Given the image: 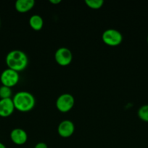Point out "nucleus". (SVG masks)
Returning <instances> with one entry per match:
<instances>
[{
    "label": "nucleus",
    "instance_id": "14",
    "mask_svg": "<svg viewBox=\"0 0 148 148\" xmlns=\"http://www.w3.org/2000/svg\"><path fill=\"white\" fill-rule=\"evenodd\" d=\"M12 90L9 87L1 85L0 87V99H7L11 98Z\"/></svg>",
    "mask_w": 148,
    "mask_h": 148
},
{
    "label": "nucleus",
    "instance_id": "13",
    "mask_svg": "<svg viewBox=\"0 0 148 148\" xmlns=\"http://www.w3.org/2000/svg\"><path fill=\"white\" fill-rule=\"evenodd\" d=\"M85 4L89 8L93 9V10H98L102 7L104 4V1L103 0H86Z\"/></svg>",
    "mask_w": 148,
    "mask_h": 148
},
{
    "label": "nucleus",
    "instance_id": "18",
    "mask_svg": "<svg viewBox=\"0 0 148 148\" xmlns=\"http://www.w3.org/2000/svg\"><path fill=\"white\" fill-rule=\"evenodd\" d=\"M147 43H148V35H147Z\"/></svg>",
    "mask_w": 148,
    "mask_h": 148
},
{
    "label": "nucleus",
    "instance_id": "7",
    "mask_svg": "<svg viewBox=\"0 0 148 148\" xmlns=\"http://www.w3.org/2000/svg\"><path fill=\"white\" fill-rule=\"evenodd\" d=\"M57 132L59 136L62 137H70L75 132V125L71 120H63L59 123L57 127Z\"/></svg>",
    "mask_w": 148,
    "mask_h": 148
},
{
    "label": "nucleus",
    "instance_id": "5",
    "mask_svg": "<svg viewBox=\"0 0 148 148\" xmlns=\"http://www.w3.org/2000/svg\"><path fill=\"white\" fill-rule=\"evenodd\" d=\"M20 79L19 72L9 68L4 69L0 75V81L4 86L11 88L17 85Z\"/></svg>",
    "mask_w": 148,
    "mask_h": 148
},
{
    "label": "nucleus",
    "instance_id": "9",
    "mask_svg": "<svg viewBox=\"0 0 148 148\" xmlns=\"http://www.w3.org/2000/svg\"><path fill=\"white\" fill-rule=\"evenodd\" d=\"M10 139L14 144L23 145L27 142L28 134L25 130L20 128H15L10 133Z\"/></svg>",
    "mask_w": 148,
    "mask_h": 148
},
{
    "label": "nucleus",
    "instance_id": "3",
    "mask_svg": "<svg viewBox=\"0 0 148 148\" xmlns=\"http://www.w3.org/2000/svg\"><path fill=\"white\" fill-rule=\"evenodd\" d=\"M102 40L107 46H117L123 41V36L121 33L116 29H107L102 33Z\"/></svg>",
    "mask_w": 148,
    "mask_h": 148
},
{
    "label": "nucleus",
    "instance_id": "4",
    "mask_svg": "<svg viewBox=\"0 0 148 148\" xmlns=\"http://www.w3.org/2000/svg\"><path fill=\"white\" fill-rule=\"evenodd\" d=\"M75 105V98L71 94L63 93L56 101V107L59 111L67 113L71 111Z\"/></svg>",
    "mask_w": 148,
    "mask_h": 148
},
{
    "label": "nucleus",
    "instance_id": "16",
    "mask_svg": "<svg viewBox=\"0 0 148 148\" xmlns=\"http://www.w3.org/2000/svg\"><path fill=\"white\" fill-rule=\"evenodd\" d=\"M49 2L52 4H58L61 2V0H49Z\"/></svg>",
    "mask_w": 148,
    "mask_h": 148
},
{
    "label": "nucleus",
    "instance_id": "11",
    "mask_svg": "<svg viewBox=\"0 0 148 148\" xmlns=\"http://www.w3.org/2000/svg\"><path fill=\"white\" fill-rule=\"evenodd\" d=\"M29 25L33 30L39 31L44 26V20L39 14H33L29 19Z\"/></svg>",
    "mask_w": 148,
    "mask_h": 148
},
{
    "label": "nucleus",
    "instance_id": "12",
    "mask_svg": "<svg viewBox=\"0 0 148 148\" xmlns=\"http://www.w3.org/2000/svg\"><path fill=\"white\" fill-rule=\"evenodd\" d=\"M137 114L141 120L148 122V104L142 106L138 110Z\"/></svg>",
    "mask_w": 148,
    "mask_h": 148
},
{
    "label": "nucleus",
    "instance_id": "17",
    "mask_svg": "<svg viewBox=\"0 0 148 148\" xmlns=\"http://www.w3.org/2000/svg\"><path fill=\"white\" fill-rule=\"evenodd\" d=\"M0 148H6V146L3 143H0Z\"/></svg>",
    "mask_w": 148,
    "mask_h": 148
},
{
    "label": "nucleus",
    "instance_id": "2",
    "mask_svg": "<svg viewBox=\"0 0 148 148\" xmlns=\"http://www.w3.org/2000/svg\"><path fill=\"white\" fill-rule=\"evenodd\" d=\"M12 101L15 109L23 113L31 111L36 103L34 96L27 91L17 92L13 97Z\"/></svg>",
    "mask_w": 148,
    "mask_h": 148
},
{
    "label": "nucleus",
    "instance_id": "1",
    "mask_svg": "<svg viewBox=\"0 0 148 148\" xmlns=\"http://www.w3.org/2000/svg\"><path fill=\"white\" fill-rule=\"evenodd\" d=\"M5 62L9 69L19 72L27 67L28 58L23 51L12 50L7 53Z\"/></svg>",
    "mask_w": 148,
    "mask_h": 148
},
{
    "label": "nucleus",
    "instance_id": "15",
    "mask_svg": "<svg viewBox=\"0 0 148 148\" xmlns=\"http://www.w3.org/2000/svg\"><path fill=\"white\" fill-rule=\"evenodd\" d=\"M34 148H48L47 145L44 143H39L35 145Z\"/></svg>",
    "mask_w": 148,
    "mask_h": 148
},
{
    "label": "nucleus",
    "instance_id": "8",
    "mask_svg": "<svg viewBox=\"0 0 148 148\" xmlns=\"http://www.w3.org/2000/svg\"><path fill=\"white\" fill-rule=\"evenodd\" d=\"M15 106L12 98L0 99V117L7 118L14 112Z\"/></svg>",
    "mask_w": 148,
    "mask_h": 148
},
{
    "label": "nucleus",
    "instance_id": "6",
    "mask_svg": "<svg viewBox=\"0 0 148 148\" xmlns=\"http://www.w3.org/2000/svg\"><path fill=\"white\" fill-rule=\"evenodd\" d=\"M55 59L59 65L62 66H66L72 62L73 53L68 48H59L55 53Z\"/></svg>",
    "mask_w": 148,
    "mask_h": 148
},
{
    "label": "nucleus",
    "instance_id": "10",
    "mask_svg": "<svg viewBox=\"0 0 148 148\" xmlns=\"http://www.w3.org/2000/svg\"><path fill=\"white\" fill-rule=\"evenodd\" d=\"M34 5V0H17L15 2V7L18 12L26 13L33 8Z\"/></svg>",
    "mask_w": 148,
    "mask_h": 148
}]
</instances>
